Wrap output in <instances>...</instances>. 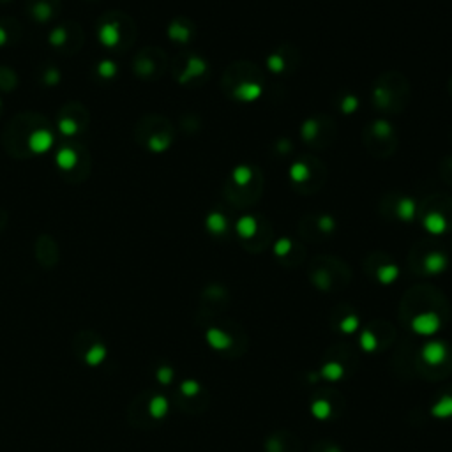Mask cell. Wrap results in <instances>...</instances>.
<instances>
[{
    "label": "cell",
    "instance_id": "5b68a950",
    "mask_svg": "<svg viewBox=\"0 0 452 452\" xmlns=\"http://www.w3.org/2000/svg\"><path fill=\"white\" fill-rule=\"evenodd\" d=\"M431 417L435 419H450L452 417V396L447 394V396H442L429 410Z\"/></svg>",
    "mask_w": 452,
    "mask_h": 452
},
{
    "label": "cell",
    "instance_id": "52a82bcc",
    "mask_svg": "<svg viewBox=\"0 0 452 452\" xmlns=\"http://www.w3.org/2000/svg\"><path fill=\"white\" fill-rule=\"evenodd\" d=\"M149 414L154 419H163L168 414V401L163 396H156L149 404Z\"/></svg>",
    "mask_w": 452,
    "mask_h": 452
},
{
    "label": "cell",
    "instance_id": "4fadbf2b",
    "mask_svg": "<svg viewBox=\"0 0 452 452\" xmlns=\"http://www.w3.org/2000/svg\"><path fill=\"white\" fill-rule=\"evenodd\" d=\"M171 378H173V369L168 368V366L159 368V371H157V380H159L163 385H168V383L171 382Z\"/></svg>",
    "mask_w": 452,
    "mask_h": 452
},
{
    "label": "cell",
    "instance_id": "9a60e30c",
    "mask_svg": "<svg viewBox=\"0 0 452 452\" xmlns=\"http://www.w3.org/2000/svg\"><path fill=\"white\" fill-rule=\"evenodd\" d=\"M268 452H281V443L278 442V440H270L268 442Z\"/></svg>",
    "mask_w": 452,
    "mask_h": 452
},
{
    "label": "cell",
    "instance_id": "30bf717a",
    "mask_svg": "<svg viewBox=\"0 0 452 452\" xmlns=\"http://www.w3.org/2000/svg\"><path fill=\"white\" fill-rule=\"evenodd\" d=\"M103 357H105V348L99 346V344H96V346H92L91 350L87 351V355H85V360L88 362V364H98V362L103 360Z\"/></svg>",
    "mask_w": 452,
    "mask_h": 452
},
{
    "label": "cell",
    "instance_id": "7c38bea8",
    "mask_svg": "<svg viewBox=\"0 0 452 452\" xmlns=\"http://www.w3.org/2000/svg\"><path fill=\"white\" fill-rule=\"evenodd\" d=\"M396 276H397V270L394 267H383L382 270H380V279H382V283H385V285L392 283L394 279H396Z\"/></svg>",
    "mask_w": 452,
    "mask_h": 452
},
{
    "label": "cell",
    "instance_id": "9c48e42d",
    "mask_svg": "<svg viewBox=\"0 0 452 452\" xmlns=\"http://www.w3.org/2000/svg\"><path fill=\"white\" fill-rule=\"evenodd\" d=\"M358 325H360V322H358L357 317H353V314H350V317L343 318L339 324V331L343 332V334H353V332H357Z\"/></svg>",
    "mask_w": 452,
    "mask_h": 452
},
{
    "label": "cell",
    "instance_id": "2e32d148",
    "mask_svg": "<svg viewBox=\"0 0 452 452\" xmlns=\"http://www.w3.org/2000/svg\"><path fill=\"white\" fill-rule=\"evenodd\" d=\"M327 452H341V450L338 449V447H331V449H329Z\"/></svg>",
    "mask_w": 452,
    "mask_h": 452
},
{
    "label": "cell",
    "instance_id": "8992f818",
    "mask_svg": "<svg viewBox=\"0 0 452 452\" xmlns=\"http://www.w3.org/2000/svg\"><path fill=\"white\" fill-rule=\"evenodd\" d=\"M332 414V406L327 399H314L311 403V415L318 421H327Z\"/></svg>",
    "mask_w": 452,
    "mask_h": 452
},
{
    "label": "cell",
    "instance_id": "8fae6325",
    "mask_svg": "<svg viewBox=\"0 0 452 452\" xmlns=\"http://www.w3.org/2000/svg\"><path fill=\"white\" fill-rule=\"evenodd\" d=\"M180 390L184 396L195 397V396H198V392H200V383L196 382V380H186V382H182Z\"/></svg>",
    "mask_w": 452,
    "mask_h": 452
},
{
    "label": "cell",
    "instance_id": "ba28073f",
    "mask_svg": "<svg viewBox=\"0 0 452 452\" xmlns=\"http://www.w3.org/2000/svg\"><path fill=\"white\" fill-rule=\"evenodd\" d=\"M358 346L366 351V353H371L378 348V338H376L375 332L371 331H362L360 338H358Z\"/></svg>",
    "mask_w": 452,
    "mask_h": 452
},
{
    "label": "cell",
    "instance_id": "3957f363",
    "mask_svg": "<svg viewBox=\"0 0 452 452\" xmlns=\"http://www.w3.org/2000/svg\"><path fill=\"white\" fill-rule=\"evenodd\" d=\"M205 339H207V343H209V346L214 348V350H217V351L228 350V348L233 344L232 336H230L228 332L217 329V327H210L209 331L205 332Z\"/></svg>",
    "mask_w": 452,
    "mask_h": 452
},
{
    "label": "cell",
    "instance_id": "7a4b0ae2",
    "mask_svg": "<svg viewBox=\"0 0 452 452\" xmlns=\"http://www.w3.org/2000/svg\"><path fill=\"white\" fill-rule=\"evenodd\" d=\"M447 357V348L442 341H428L421 350V358L428 366H440Z\"/></svg>",
    "mask_w": 452,
    "mask_h": 452
},
{
    "label": "cell",
    "instance_id": "277c9868",
    "mask_svg": "<svg viewBox=\"0 0 452 452\" xmlns=\"http://www.w3.org/2000/svg\"><path fill=\"white\" fill-rule=\"evenodd\" d=\"M320 376L324 380H327V382H332V383L339 382V380L344 376L343 364H341V362H338V360L325 362V364L322 366V369H320Z\"/></svg>",
    "mask_w": 452,
    "mask_h": 452
},
{
    "label": "cell",
    "instance_id": "6da1fadb",
    "mask_svg": "<svg viewBox=\"0 0 452 452\" xmlns=\"http://www.w3.org/2000/svg\"><path fill=\"white\" fill-rule=\"evenodd\" d=\"M412 331L417 336H422V338H429V336H435L436 332L442 327V320L436 313L433 311H428V313H421L417 317L412 318Z\"/></svg>",
    "mask_w": 452,
    "mask_h": 452
},
{
    "label": "cell",
    "instance_id": "5bb4252c",
    "mask_svg": "<svg viewBox=\"0 0 452 452\" xmlns=\"http://www.w3.org/2000/svg\"><path fill=\"white\" fill-rule=\"evenodd\" d=\"M428 268L431 272H438L443 268V261L440 260V258H429L428 260Z\"/></svg>",
    "mask_w": 452,
    "mask_h": 452
}]
</instances>
